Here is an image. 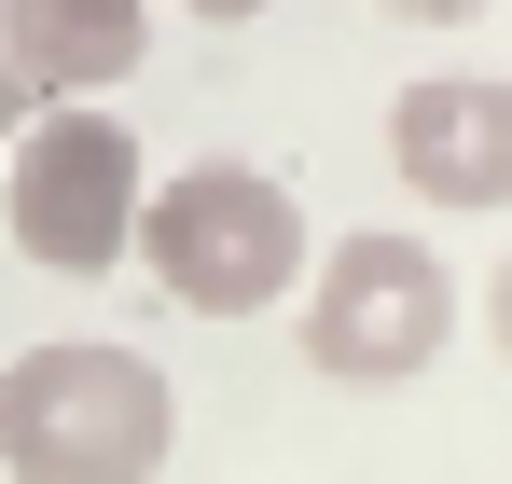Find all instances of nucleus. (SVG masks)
Wrapping results in <instances>:
<instances>
[{"mask_svg":"<svg viewBox=\"0 0 512 484\" xmlns=\"http://www.w3.org/2000/svg\"><path fill=\"white\" fill-rule=\"evenodd\" d=\"M125 249L153 263V291L194 305V319H263V305H291V277H305V208L263 180V166H180V180H139V222Z\"/></svg>","mask_w":512,"mask_h":484,"instance_id":"3","label":"nucleus"},{"mask_svg":"<svg viewBox=\"0 0 512 484\" xmlns=\"http://www.w3.org/2000/svg\"><path fill=\"white\" fill-rule=\"evenodd\" d=\"M139 42H153V0H0V70L28 97H97L139 70Z\"/></svg>","mask_w":512,"mask_h":484,"instance_id":"6","label":"nucleus"},{"mask_svg":"<svg viewBox=\"0 0 512 484\" xmlns=\"http://www.w3.org/2000/svg\"><path fill=\"white\" fill-rule=\"evenodd\" d=\"M485 332H499V360H512V263L485 277Z\"/></svg>","mask_w":512,"mask_h":484,"instance_id":"8","label":"nucleus"},{"mask_svg":"<svg viewBox=\"0 0 512 484\" xmlns=\"http://www.w3.org/2000/svg\"><path fill=\"white\" fill-rule=\"evenodd\" d=\"M139 139H125V111H97V97H42L28 125H14V153H0V222L14 249L42 263V277H111L125 263V222H139Z\"/></svg>","mask_w":512,"mask_h":484,"instance_id":"4","label":"nucleus"},{"mask_svg":"<svg viewBox=\"0 0 512 484\" xmlns=\"http://www.w3.org/2000/svg\"><path fill=\"white\" fill-rule=\"evenodd\" d=\"M180 443V388L139 346H28L0 360V484H153Z\"/></svg>","mask_w":512,"mask_h":484,"instance_id":"1","label":"nucleus"},{"mask_svg":"<svg viewBox=\"0 0 512 484\" xmlns=\"http://www.w3.org/2000/svg\"><path fill=\"white\" fill-rule=\"evenodd\" d=\"M180 14H208V28H236V14H263V0H180Z\"/></svg>","mask_w":512,"mask_h":484,"instance_id":"10","label":"nucleus"},{"mask_svg":"<svg viewBox=\"0 0 512 484\" xmlns=\"http://www.w3.org/2000/svg\"><path fill=\"white\" fill-rule=\"evenodd\" d=\"M28 111H42V97H28V83H14V70H0V139H14V125H28Z\"/></svg>","mask_w":512,"mask_h":484,"instance_id":"9","label":"nucleus"},{"mask_svg":"<svg viewBox=\"0 0 512 484\" xmlns=\"http://www.w3.org/2000/svg\"><path fill=\"white\" fill-rule=\"evenodd\" d=\"M388 166L429 208H512V70H429L388 97Z\"/></svg>","mask_w":512,"mask_h":484,"instance_id":"5","label":"nucleus"},{"mask_svg":"<svg viewBox=\"0 0 512 484\" xmlns=\"http://www.w3.org/2000/svg\"><path fill=\"white\" fill-rule=\"evenodd\" d=\"M374 14H416V28H471L485 0H374Z\"/></svg>","mask_w":512,"mask_h":484,"instance_id":"7","label":"nucleus"},{"mask_svg":"<svg viewBox=\"0 0 512 484\" xmlns=\"http://www.w3.org/2000/svg\"><path fill=\"white\" fill-rule=\"evenodd\" d=\"M291 291H305L291 332H305V374H319V388H416L429 360L457 346V319H471V291L443 277V249L402 236V222L333 236Z\"/></svg>","mask_w":512,"mask_h":484,"instance_id":"2","label":"nucleus"}]
</instances>
